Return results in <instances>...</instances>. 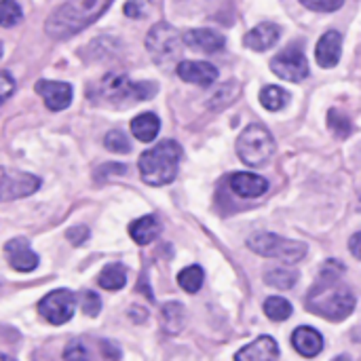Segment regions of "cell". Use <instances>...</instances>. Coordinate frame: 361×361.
Returning <instances> with one entry per match:
<instances>
[{"mask_svg": "<svg viewBox=\"0 0 361 361\" xmlns=\"http://www.w3.org/2000/svg\"><path fill=\"white\" fill-rule=\"evenodd\" d=\"M345 267L338 260H330L319 273L315 286L309 290L307 309L328 322H343L355 309V296L343 281Z\"/></svg>", "mask_w": 361, "mask_h": 361, "instance_id": "cell-1", "label": "cell"}, {"mask_svg": "<svg viewBox=\"0 0 361 361\" xmlns=\"http://www.w3.org/2000/svg\"><path fill=\"white\" fill-rule=\"evenodd\" d=\"M110 2L112 0H68L49 15L44 32L55 40L70 38L97 21L110 6Z\"/></svg>", "mask_w": 361, "mask_h": 361, "instance_id": "cell-2", "label": "cell"}, {"mask_svg": "<svg viewBox=\"0 0 361 361\" xmlns=\"http://www.w3.org/2000/svg\"><path fill=\"white\" fill-rule=\"evenodd\" d=\"M182 148L173 140L159 142L140 157V176L148 186H165L173 182L180 165Z\"/></svg>", "mask_w": 361, "mask_h": 361, "instance_id": "cell-3", "label": "cell"}, {"mask_svg": "<svg viewBox=\"0 0 361 361\" xmlns=\"http://www.w3.org/2000/svg\"><path fill=\"white\" fill-rule=\"evenodd\" d=\"M154 93H157L154 82H133L129 76L114 74V72L102 76V80H97V85H93V89L89 91L93 99L110 102V104L144 102V99H150Z\"/></svg>", "mask_w": 361, "mask_h": 361, "instance_id": "cell-4", "label": "cell"}, {"mask_svg": "<svg viewBox=\"0 0 361 361\" xmlns=\"http://www.w3.org/2000/svg\"><path fill=\"white\" fill-rule=\"evenodd\" d=\"M275 140L262 125H250L237 140V154L250 167H262L275 154Z\"/></svg>", "mask_w": 361, "mask_h": 361, "instance_id": "cell-5", "label": "cell"}, {"mask_svg": "<svg viewBox=\"0 0 361 361\" xmlns=\"http://www.w3.org/2000/svg\"><path fill=\"white\" fill-rule=\"evenodd\" d=\"M247 247L264 258H275L286 264H296L307 256V245L298 241H290L286 237L273 233H254L247 239Z\"/></svg>", "mask_w": 361, "mask_h": 361, "instance_id": "cell-6", "label": "cell"}, {"mask_svg": "<svg viewBox=\"0 0 361 361\" xmlns=\"http://www.w3.org/2000/svg\"><path fill=\"white\" fill-rule=\"evenodd\" d=\"M182 36L180 32L169 25V23H157L154 27H150L148 36H146V49L152 55L154 63L159 66H171L180 53H182Z\"/></svg>", "mask_w": 361, "mask_h": 361, "instance_id": "cell-7", "label": "cell"}, {"mask_svg": "<svg viewBox=\"0 0 361 361\" xmlns=\"http://www.w3.org/2000/svg\"><path fill=\"white\" fill-rule=\"evenodd\" d=\"M76 309V296L68 290H55L38 302V313L44 322L61 326L72 319Z\"/></svg>", "mask_w": 361, "mask_h": 361, "instance_id": "cell-8", "label": "cell"}, {"mask_svg": "<svg viewBox=\"0 0 361 361\" xmlns=\"http://www.w3.org/2000/svg\"><path fill=\"white\" fill-rule=\"evenodd\" d=\"M271 70L283 80L300 82L309 76V61L300 47H288L271 59Z\"/></svg>", "mask_w": 361, "mask_h": 361, "instance_id": "cell-9", "label": "cell"}, {"mask_svg": "<svg viewBox=\"0 0 361 361\" xmlns=\"http://www.w3.org/2000/svg\"><path fill=\"white\" fill-rule=\"evenodd\" d=\"M40 180L32 173L0 167V203L30 197L38 190Z\"/></svg>", "mask_w": 361, "mask_h": 361, "instance_id": "cell-10", "label": "cell"}, {"mask_svg": "<svg viewBox=\"0 0 361 361\" xmlns=\"http://www.w3.org/2000/svg\"><path fill=\"white\" fill-rule=\"evenodd\" d=\"M36 93L44 99L47 108L53 112L66 110L72 102V85L59 80H38Z\"/></svg>", "mask_w": 361, "mask_h": 361, "instance_id": "cell-11", "label": "cell"}, {"mask_svg": "<svg viewBox=\"0 0 361 361\" xmlns=\"http://www.w3.org/2000/svg\"><path fill=\"white\" fill-rule=\"evenodd\" d=\"M4 256H6V262L11 264V269H15L19 273H30L38 267V256L32 252V247L25 239H11L4 245Z\"/></svg>", "mask_w": 361, "mask_h": 361, "instance_id": "cell-12", "label": "cell"}, {"mask_svg": "<svg viewBox=\"0 0 361 361\" xmlns=\"http://www.w3.org/2000/svg\"><path fill=\"white\" fill-rule=\"evenodd\" d=\"M176 70H178V76L182 80L192 82V85H199V87H209L218 78V68L212 66L209 61H192V59H186V61H180Z\"/></svg>", "mask_w": 361, "mask_h": 361, "instance_id": "cell-13", "label": "cell"}, {"mask_svg": "<svg viewBox=\"0 0 361 361\" xmlns=\"http://www.w3.org/2000/svg\"><path fill=\"white\" fill-rule=\"evenodd\" d=\"M184 44L195 49V51H203V53H218L224 49L226 44V38L216 32V30H209V27H197V30H188L184 36H182Z\"/></svg>", "mask_w": 361, "mask_h": 361, "instance_id": "cell-14", "label": "cell"}, {"mask_svg": "<svg viewBox=\"0 0 361 361\" xmlns=\"http://www.w3.org/2000/svg\"><path fill=\"white\" fill-rule=\"evenodd\" d=\"M228 186L235 195L243 197V199H256L262 197L269 190V182L262 176L256 173H245V171H237L228 178Z\"/></svg>", "mask_w": 361, "mask_h": 361, "instance_id": "cell-15", "label": "cell"}, {"mask_svg": "<svg viewBox=\"0 0 361 361\" xmlns=\"http://www.w3.org/2000/svg\"><path fill=\"white\" fill-rule=\"evenodd\" d=\"M341 53H343V34L336 30H328L315 47L317 63L322 68H334L341 61Z\"/></svg>", "mask_w": 361, "mask_h": 361, "instance_id": "cell-16", "label": "cell"}, {"mask_svg": "<svg viewBox=\"0 0 361 361\" xmlns=\"http://www.w3.org/2000/svg\"><path fill=\"white\" fill-rule=\"evenodd\" d=\"M281 36V27L277 23H271V21H264V23H258L256 27H252L245 38H243V44L252 51H269L271 47L277 44Z\"/></svg>", "mask_w": 361, "mask_h": 361, "instance_id": "cell-17", "label": "cell"}, {"mask_svg": "<svg viewBox=\"0 0 361 361\" xmlns=\"http://www.w3.org/2000/svg\"><path fill=\"white\" fill-rule=\"evenodd\" d=\"M279 360V345L271 336H260L252 345L243 347L235 361H277Z\"/></svg>", "mask_w": 361, "mask_h": 361, "instance_id": "cell-18", "label": "cell"}, {"mask_svg": "<svg viewBox=\"0 0 361 361\" xmlns=\"http://www.w3.org/2000/svg\"><path fill=\"white\" fill-rule=\"evenodd\" d=\"M292 345L302 357H317L324 351V338L317 330L309 326H300L292 334Z\"/></svg>", "mask_w": 361, "mask_h": 361, "instance_id": "cell-19", "label": "cell"}, {"mask_svg": "<svg viewBox=\"0 0 361 361\" xmlns=\"http://www.w3.org/2000/svg\"><path fill=\"white\" fill-rule=\"evenodd\" d=\"M159 233H161V224L154 216H144V218L131 222V226H129V235L137 245L152 243L159 237Z\"/></svg>", "mask_w": 361, "mask_h": 361, "instance_id": "cell-20", "label": "cell"}, {"mask_svg": "<svg viewBox=\"0 0 361 361\" xmlns=\"http://www.w3.org/2000/svg\"><path fill=\"white\" fill-rule=\"evenodd\" d=\"M131 131H133L135 140H140V142H152L159 135V131H161V121H159L157 114L144 112V114H140V116H135L131 121Z\"/></svg>", "mask_w": 361, "mask_h": 361, "instance_id": "cell-21", "label": "cell"}, {"mask_svg": "<svg viewBox=\"0 0 361 361\" xmlns=\"http://www.w3.org/2000/svg\"><path fill=\"white\" fill-rule=\"evenodd\" d=\"M184 307L180 302H167L161 309V322H163V330L167 334H178L184 328Z\"/></svg>", "mask_w": 361, "mask_h": 361, "instance_id": "cell-22", "label": "cell"}, {"mask_svg": "<svg viewBox=\"0 0 361 361\" xmlns=\"http://www.w3.org/2000/svg\"><path fill=\"white\" fill-rule=\"evenodd\" d=\"M97 283L104 290H108V292H116V290L125 288V283H127V271H125V267L123 264H108L99 273Z\"/></svg>", "mask_w": 361, "mask_h": 361, "instance_id": "cell-23", "label": "cell"}, {"mask_svg": "<svg viewBox=\"0 0 361 361\" xmlns=\"http://www.w3.org/2000/svg\"><path fill=\"white\" fill-rule=\"evenodd\" d=\"M288 102H290V93L286 89L277 87V85H269V87H264L260 91V104L271 112H277V110L286 108Z\"/></svg>", "mask_w": 361, "mask_h": 361, "instance_id": "cell-24", "label": "cell"}, {"mask_svg": "<svg viewBox=\"0 0 361 361\" xmlns=\"http://www.w3.org/2000/svg\"><path fill=\"white\" fill-rule=\"evenodd\" d=\"M264 281L271 286V288H279V290H290L296 286L298 281V273L286 269V267H273L264 273Z\"/></svg>", "mask_w": 361, "mask_h": 361, "instance_id": "cell-25", "label": "cell"}, {"mask_svg": "<svg viewBox=\"0 0 361 361\" xmlns=\"http://www.w3.org/2000/svg\"><path fill=\"white\" fill-rule=\"evenodd\" d=\"M264 313H267V317L273 319V322H286V319L292 317L294 309H292V305H290L286 298H281V296H271V298L264 300Z\"/></svg>", "mask_w": 361, "mask_h": 361, "instance_id": "cell-26", "label": "cell"}, {"mask_svg": "<svg viewBox=\"0 0 361 361\" xmlns=\"http://www.w3.org/2000/svg\"><path fill=\"white\" fill-rule=\"evenodd\" d=\"M203 269L199 264H192V267H186L180 275H178V283L184 292L188 294H197L203 286Z\"/></svg>", "mask_w": 361, "mask_h": 361, "instance_id": "cell-27", "label": "cell"}, {"mask_svg": "<svg viewBox=\"0 0 361 361\" xmlns=\"http://www.w3.org/2000/svg\"><path fill=\"white\" fill-rule=\"evenodd\" d=\"M21 21V6L15 0H0V25L13 27Z\"/></svg>", "mask_w": 361, "mask_h": 361, "instance_id": "cell-28", "label": "cell"}, {"mask_svg": "<svg viewBox=\"0 0 361 361\" xmlns=\"http://www.w3.org/2000/svg\"><path fill=\"white\" fill-rule=\"evenodd\" d=\"M104 144H106V148H108L110 152H116V154H127V152L131 150V144H129L127 135H125L121 129H112V131L106 135Z\"/></svg>", "mask_w": 361, "mask_h": 361, "instance_id": "cell-29", "label": "cell"}, {"mask_svg": "<svg viewBox=\"0 0 361 361\" xmlns=\"http://www.w3.org/2000/svg\"><path fill=\"white\" fill-rule=\"evenodd\" d=\"M328 125L332 127V131L338 135V137H349L353 127H351V121L341 112V110H330L328 114Z\"/></svg>", "mask_w": 361, "mask_h": 361, "instance_id": "cell-30", "label": "cell"}, {"mask_svg": "<svg viewBox=\"0 0 361 361\" xmlns=\"http://www.w3.org/2000/svg\"><path fill=\"white\" fill-rule=\"evenodd\" d=\"M63 360L89 361V349L85 347V343H80V341H72V343H68V347H66V351H63Z\"/></svg>", "mask_w": 361, "mask_h": 361, "instance_id": "cell-31", "label": "cell"}, {"mask_svg": "<svg viewBox=\"0 0 361 361\" xmlns=\"http://www.w3.org/2000/svg\"><path fill=\"white\" fill-rule=\"evenodd\" d=\"M80 305H82V313H87L89 317H95L102 311V300L95 292H85L80 296Z\"/></svg>", "mask_w": 361, "mask_h": 361, "instance_id": "cell-32", "label": "cell"}, {"mask_svg": "<svg viewBox=\"0 0 361 361\" xmlns=\"http://www.w3.org/2000/svg\"><path fill=\"white\" fill-rule=\"evenodd\" d=\"M305 6L313 8V11H319V13H330V11H338L345 0H300Z\"/></svg>", "mask_w": 361, "mask_h": 361, "instance_id": "cell-33", "label": "cell"}, {"mask_svg": "<svg viewBox=\"0 0 361 361\" xmlns=\"http://www.w3.org/2000/svg\"><path fill=\"white\" fill-rule=\"evenodd\" d=\"M15 91V80L8 72H0V106L13 95Z\"/></svg>", "mask_w": 361, "mask_h": 361, "instance_id": "cell-34", "label": "cell"}, {"mask_svg": "<svg viewBox=\"0 0 361 361\" xmlns=\"http://www.w3.org/2000/svg\"><path fill=\"white\" fill-rule=\"evenodd\" d=\"M66 237H68V241H70L72 245H82L85 239L89 237V231H87L85 226H74V228H70V231L66 233Z\"/></svg>", "mask_w": 361, "mask_h": 361, "instance_id": "cell-35", "label": "cell"}, {"mask_svg": "<svg viewBox=\"0 0 361 361\" xmlns=\"http://www.w3.org/2000/svg\"><path fill=\"white\" fill-rule=\"evenodd\" d=\"M102 351H104V355L108 357V360H118L121 357V351H118V347H114L112 343H108V341H104L102 343Z\"/></svg>", "mask_w": 361, "mask_h": 361, "instance_id": "cell-36", "label": "cell"}, {"mask_svg": "<svg viewBox=\"0 0 361 361\" xmlns=\"http://www.w3.org/2000/svg\"><path fill=\"white\" fill-rule=\"evenodd\" d=\"M125 15L127 17H142V4L137 0H129L125 4Z\"/></svg>", "mask_w": 361, "mask_h": 361, "instance_id": "cell-37", "label": "cell"}, {"mask_svg": "<svg viewBox=\"0 0 361 361\" xmlns=\"http://www.w3.org/2000/svg\"><path fill=\"white\" fill-rule=\"evenodd\" d=\"M349 250H351V254H353L355 258H360L361 260V231L351 237V241H349Z\"/></svg>", "mask_w": 361, "mask_h": 361, "instance_id": "cell-38", "label": "cell"}, {"mask_svg": "<svg viewBox=\"0 0 361 361\" xmlns=\"http://www.w3.org/2000/svg\"><path fill=\"white\" fill-rule=\"evenodd\" d=\"M0 361H15L13 357H8V355H4V353H0Z\"/></svg>", "mask_w": 361, "mask_h": 361, "instance_id": "cell-39", "label": "cell"}, {"mask_svg": "<svg viewBox=\"0 0 361 361\" xmlns=\"http://www.w3.org/2000/svg\"><path fill=\"white\" fill-rule=\"evenodd\" d=\"M334 361H349V357H347V355H341V357H336Z\"/></svg>", "mask_w": 361, "mask_h": 361, "instance_id": "cell-40", "label": "cell"}]
</instances>
